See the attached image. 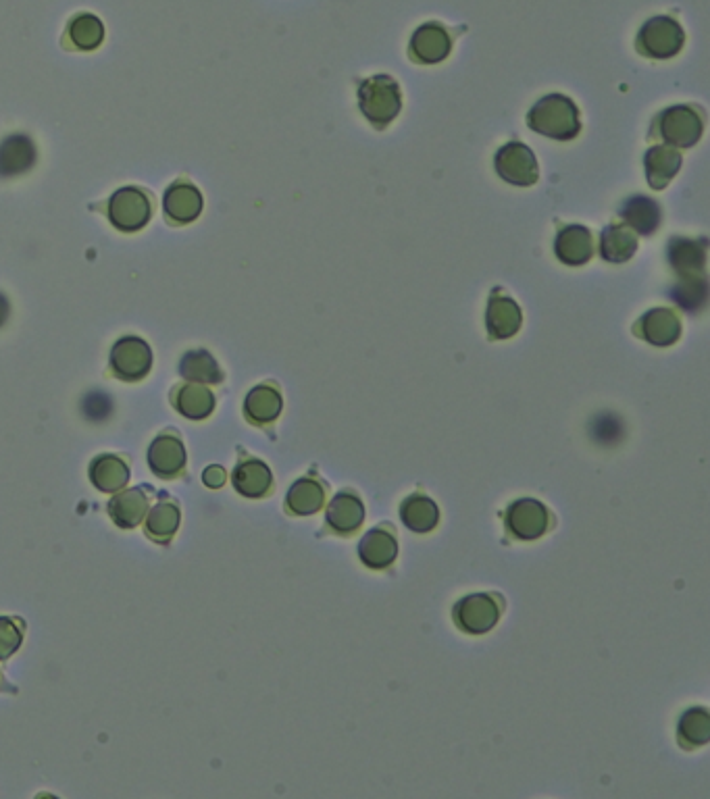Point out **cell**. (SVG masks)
Returning a JSON list of instances; mask_svg holds the SVG:
<instances>
[{
  "label": "cell",
  "instance_id": "cell-1",
  "mask_svg": "<svg viewBox=\"0 0 710 799\" xmlns=\"http://www.w3.org/2000/svg\"><path fill=\"white\" fill-rule=\"evenodd\" d=\"M527 121L531 130L556 140H571L579 132V111L567 96L561 94L542 98L531 109Z\"/></svg>",
  "mask_w": 710,
  "mask_h": 799
},
{
  "label": "cell",
  "instance_id": "cell-2",
  "mask_svg": "<svg viewBox=\"0 0 710 799\" xmlns=\"http://www.w3.org/2000/svg\"><path fill=\"white\" fill-rule=\"evenodd\" d=\"M359 98L365 117L377 127L388 125L400 111V90L388 75L367 80L359 90Z\"/></svg>",
  "mask_w": 710,
  "mask_h": 799
},
{
  "label": "cell",
  "instance_id": "cell-3",
  "mask_svg": "<svg viewBox=\"0 0 710 799\" xmlns=\"http://www.w3.org/2000/svg\"><path fill=\"white\" fill-rule=\"evenodd\" d=\"M150 215V200L138 188H121L109 200V219L119 231H125V234L140 231L150 221Z\"/></svg>",
  "mask_w": 710,
  "mask_h": 799
},
{
  "label": "cell",
  "instance_id": "cell-4",
  "mask_svg": "<svg viewBox=\"0 0 710 799\" xmlns=\"http://www.w3.org/2000/svg\"><path fill=\"white\" fill-rule=\"evenodd\" d=\"M502 612L498 598L488 594H477L461 600L454 606V623L471 635H481L494 629Z\"/></svg>",
  "mask_w": 710,
  "mask_h": 799
},
{
  "label": "cell",
  "instance_id": "cell-5",
  "mask_svg": "<svg viewBox=\"0 0 710 799\" xmlns=\"http://www.w3.org/2000/svg\"><path fill=\"white\" fill-rule=\"evenodd\" d=\"M150 367H152V350L144 340L128 335V338L119 340L113 346L111 369L115 377L123 381H140L148 375Z\"/></svg>",
  "mask_w": 710,
  "mask_h": 799
},
{
  "label": "cell",
  "instance_id": "cell-6",
  "mask_svg": "<svg viewBox=\"0 0 710 799\" xmlns=\"http://www.w3.org/2000/svg\"><path fill=\"white\" fill-rule=\"evenodd\" d=\"M496 171L502 179L515 186H534L538 182V163L534 152L519 142L500 148L496 157Z\"/></svg>",
  "mask_w": 710,
  "mask_h": 799
},
{
  "label": "cell",
  "instance_id": "cell-7",
  "mask_svg": "<svg viewBox=\"0 0 710 799\" xmlns=\"http://www.w3.org/2000/svg\"><path fill=\"white\" fill-rule=\"evenodd\" d=\"M548 525V508L534 498H521L506 512V527L519 539H538L548 531Z\"/></svg>",
  "mask_w": 710,
  "mask_h": 799
},
{
  "label": "cell",
  "instance_id": "cell-8",
  "mask_svg": "<svg viewBox=\"0 0 710 799\" xmlns=\"http://www.w3.org/2000/svg\"><path fill=\"white\" fill-rule=\"evenodd\" d=\"M683 44V32L679 23L669 17H654L650 19L640 34L642 53L656 57V59H669L679 53Z\"/></svg>",
  "mask_w": 710,
  "mask_h": 799
},
{
  "label": "cell",
  "instance_id": "cell-9",
  "mask_svg": "<svg viewBox=\"0 0 710 799\" xmlns=\"http://www.w3.org/2000/svg\"><path fill=\"white\" fill-rule=\"evenodd\" d=\"M148 465L152 473L163 479H173L177 475H182V471L186 469V448L180 442V437H175L171 433L159 435L157 440L150 444Z\"/></svg>",
  "mask_w": 710,
  "mask_h": 799
},
{
  "label": "cell",
  "instance_id": "cell-10",
  "mask_svg": "<svg viewBox=\"0 0 710 799\" xmlns=\"http://www.w3.org/2000/svg\"><path fill=\"white\" fill-rule=\"evenodd\" d=\"M36 144L25 134H11L0 144V177L9 179L30 171L36 163Z\"/></svg>",
  "mask_w": 710,
  "mask_h": 799
},
{
  "label": "cell",
  "instance_id": "cell-11",
  "mask_svg": "<svg viewBox=\"0 0 710 799\" xmlns=\"http://www.w3.org/2000/svg\"><path fill=\"white\" fill-rule=\"evenodd\" d=\"M661 134L677 146H692L702 134V119L690 107H675L663 113Z\"/></svg>",
  "mask_w": 710,
  "mask_h": 799
},
{
  "label": "cell",
  "instance_id": "cell-12",
  "mask_svg": "<svg viewBox=\"0 0 710 799\" xmlns=\"http://www.w3.org/2000/svg\"><path fill=\"white\" fill-rule=\"evenodd\" d=\"M202 194L190 182H175L165 192V213L175 223H192L202 213Z\"/></svg>",
  "mask_w": 710,
  "mask_h": 799
},
{
  "label": "cell",
  "instance_id": "cell-13",
  "mask_svg": "<svg viewBox=\"0 0 710 799\" xmlns=\"http://www.w3.org/2000/svg\"><path fill=\"white\" fill-rule=\"evenodd\" d=\"M365 521L363 502L352 492H340L327 506V525L340 535H350Z\"/></svg>",
  "mask_w": 710,
  "mask_h": 799
},
{
  "label": "cell",
  "instance_id": "cell-14",
  "mask_svg": "<svg viewBox=\"0 0 710 799\" xmlns=\"http://www.w3.org/2000/svg\"><path fill=\"white\" fill-rule=\"evenodd\" d=\"M594 254V238L586 227L571 225L565 227L556 238V256L571 267L588 263Z\"/></svg>",
  "mask_w": 710,
  "mask_h": 799
},
{
  "label": "cell",
  "instance_id": "cell-15",
  "mask_svg": "<svg viewBox=\"0 0 710 799\" xmlns=\"http://www.w3.org/2000/svg\"><path fill=\"white\" fill-rule=\"evenodd\" d=\"M359 556L369 569H386L398 556L396 537L388 529H371L361 539Z\"/></svg>",
  "mask_w": 710,
  "mask_h": 799
},
{
  "label": "cell",
  "instance_id": "cell-16",
  "mask_svg": "<svg viewBox=\"0 0 710 799\" xmlns=\"http://www.w3.org/2000/svg\"><path fill=\"white\" fill-rule=\"evenodd\" d=\"M271 471L261 460H244L234 471V487L244 498H263L271 489Z\"/></svg>",
  "mask_w": 710,
  "mask_h": 799
},
{
  "label": "cell",
  "instance_id": "cell-17",
  "mask_svg": "<svg viewBox=\"0 0 710 799\" xmlns=\"http://www.w3.org/2000/svg\"><path fill=\"white\" fill-rule=\"evenodd\" d=\"M148 510V500L142 489H128V492L117 494L109 502V514L115 525L121 529H134L142 523Z\"/></svg>",
  "mask_w": 710,
  "mask_h": 799
},
{
  "label": "cell",
  "instance_id": "cell-18",
  "mask_svg": "<svg viewBox=\"0 0 710 799\" xmlns=\"http://www.w3.org/2000/svg\"><path fill=\"white\" fill-rule=\"evenodd\" d=\"M90 481L96 489L105 494L119 492V489L130 481V469L125 462L113 454L98 456L90 467Z\"/></svg>",
  "mask_w": 710,
  "mask_h": 799
},
{
  "label": "cell",
  "instance_id": "cell-19",
  "mask_svg": "<svg viewBox=\"0 0 710 799\" xmlns=\"http://www.w3.org/2000/svg\"><path fill=\"white\" fill-rule=\"evenodd\" d=\"M521 327V311L513 298L492 296L488 306V331L492 338H513Z\"/></svg>",
  "mask_w": 710,
  "mask_h": 799
},
{
  "label": "cell",
  "instance_id": "cell-20",
  "mask_svg": "<svg viewBox=\"0 0 710 799\" xmlns=\"http://www.w3.org/2000/svg\"><path fill=\"white\" fill-rule=\"evenodd\" d=\"M640 327H642L640 333L642 338H646L654 346H669L681 333L679 319L675 317V313L669 311V308H654V311H650L640 321Z\"/></svg>",
  "mask_w": 710,
  "mask_h": 799
},
{
  "label": "cell",
  "instance_id": "cell-21",
  "mask_svg": "<svg viewBox=\"0 0 710 799\" xmlns=\"http://www.w3.org/2000/svg\"><path fill=\"white\" fill-rule=\"evenodd\" d=\"M400 517L402 523L407 525L415 533H427L431 529H436L440 521V510L436 502L427 496H409L400 506Z\"/></svg>",
  "mask_w": 710,
  "mask_h": 799
},
{
  "label": "cell",
  "instance_id": "cell-22",
  "mask_svg": "<svg viewBox=\"0 0 710 799\" xmlns=\"http://www.w3.org/2000/svg\"><path fill=\"white\" fill-rule=\"evenodd\" d=\"M246 417L257 425H267L280 417L282 412V396L273 385H259L246 396Z\"/></svg>",
  "mask_w": 710,
  "mask_h": 799
},
{
  "label": "cell",
  "instance_id": "cell-23",
  "mask_svg": "<svg viewBox=\"0 0 710 799\" xmlns=\"http://www.w3.org/2000/svg\"><path fill=\"white\" fill-rule=\"evenodd\" d=\"M175 408L186 415L188 419H207L213 408H215V396L211 394L209 388L200 383H190L184 385V388L177 390L175 394Z\"/></svg>",
  "mask_w": 710,
  "mask_h": 799
},
{
  "label": "cell",
  "instance_id": "cell-24",
  "mask_svg": "<svg viewBox=\"0 0 710 799\" xmlns=\"http://www.w3.org/2000/svg\"><path fill=\"white\" fill-rule=\"evenodd\" d=\"M325 502V489L317 479H298L288 492L286 504L292 514L298 517H307L321 510Z\"/></svg>",
  "mask_w": 710,
  "mask_h": 799
},
{
  "label": "cell",
  "instance_id": "cell-25",
  "mask_svg": "<svg viewBox=\"0 0 710 799\" xmlns=\"http://www.w3.org/2000/svg\"><path fill=\"white\" fill-rule=\"evenodd\" d=\"M450 50V40L440 25L431 23L421 28L413 38V53L421 63H438Z\"/></svg>",
  "mask_w": 710,
  "mask_h": 799
},
{
  "label": "cell",
  "instance_id": "cell-26",
  "mask_svg": "<svg viewBox=\"0 0 710 799\" xmlns=\"http://www.w3.org/2000/svg\"><path fill=\"white\" fill-rule=\"evenodd\" d=\"M180 373L194 383H221L223 373L217 360L207 350H192L184 354L180 363Z\"/></svg>",
  "mask_w": 710,
  "mask_h": 799
},
{
  "label": "cell",
  "instance_id": "cell-27",
  "mask_svg": "<svg viewBox=\"0 0 710 799\" xmlns=\"http://www.w3.org/2000/svg\"><path fill=\"white\" fill-rule=\"evenodd\" d=\"M679 165H681V157L677 150L652 148L646 157L650 186L656 190L665 188L669 184V179L679 171Z\"/></svg>",
  "mask_w": 710,
  "mask_h": 799
},
{
  "label": "cell",
  "instance_id": "cell-28",
  "mask_svg": "<svg viewBox=\"0 0 710 799\" xmlns=\"http://www.w3.org/2000/svg\"><path fill=\"white\" fill-rule=\"evenodd\" d=\"M638 248V240L625 227H606L602 234V256L611 263H625Z\"/></svg>",
  "mask_w": 710,
  "mask_h": 799
},
{
  "label": "cell",
  "instance_id": "cell-29",
  "mask_svg": "<svg viewBox=\"0 0 710 799\" xmlns=\"http://www.w3.org/2000/svg\"><path fill=\"white\" fill-rule=\"evenodd\" d=\"M177 527H180V508H177L173 502H159L148 512L146 533L152 539L167 541L173 537Z\"/></svg>",
  "mask_w": 710,
  "mask_h": 799
},
{
  "label": "cell",
  "instance_id": "cell-30",
  "mask_svg": "<svg viewBox=\"0 0 710 799\" xmlns=\"http://www.w3.org/2000/svg\"><path fill=\"white\" fill-rule=\"evenodd\" d=\"M71 44L80 50H94L105 40V25L94 15H78L69 25Z\"/></svg>",
  "mask_w": 710,
  "mask_h": 799
},
{
  "label": "cell",
  "instance_id": "cell-31",
  "mask_svg": "<svg viewBox=\"0 0 710 799\" xmlns=\"http://www.w3.org/2000/svg\"><path fill=\"white\" fill-rule=\"evenodd\" d=\"M623 219L648 236L661 223V209L650 198H633L623 209Z\"/></svg>",
  "mask_w": 710,
  "mask_h": 799
},
{
  "label": "cell",
  "instance_id": "cell-32",
  "mask_svg": "<svg viewBox=\"0 0 710 799\" xmlns=\"http://www.w3.org/2000/svg\"><path fill=\"white\" fill-rule=\"evenodd\" d=\"M679 737L686 745H702L710 739V716L704 708L688 710L679 720Z\"/></svg>",
  "mask_w": 710,
  "mask_h": 799
},
{
  "label": "cell",
  "instance_id": "cell-33",
  "mask_svg": "<svg viewBox=\"0 0 710 799\" xmlns=\"http://www.w3.org/2000/svg\"><path fill=\"white\" fill-rule=\"evenodd\" d=\"M671 263L675 269H702L704 265V250H698L694 242L688 240H673L671 246Z\"/></svg>",
  "mask_w": 710,
  "mask_h": 799
},
{
  "label": "cell",
  "instance_id": "cell-34",
  "mask_svg": "<svg viewBox=\"0 0 710 799\" xmlns=\"http://www.w3.org/2000/svg\"><path fill=\"white\" fill-rule=\"evenodd\" d=\"M23 641V633L9 616H0V660L13 656Z\"/></svg>",
  "mask_w": 710,
  "mask_h": 799
},
{
  "label": "cell",
  "instance_id": "cell-35",
  "mask_svg": "<svg viewBox=\"0 0 710 799\" xmlns=\"http://www.w3.org/2000/svg\"><path fill=\"white\" fill-rule=\"evenodd\" d=\"M202 481H205L209 487L217 489V487H221L225 483V471L221 467L213 465L205 473H202Z\"/></svg>",
  "mask_w": 710,
  "mask_h": 799
},
{
  "label": "cell",
  "instance_id": "cell-36",
  "mask_svg": "<svg viewBox=\"0 0 710 799\" xmlns=\"http://www.w3.org/2000/svg\"><path fill=\"white\" fill-rule=\"evenodd\" d=\"M7 319H9V302L3 294H0V327L7 323Z\"/></svg>",
  "mask_w": 710,
  "mask_h": 799
}]
</instances>
